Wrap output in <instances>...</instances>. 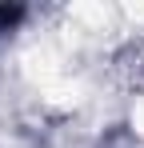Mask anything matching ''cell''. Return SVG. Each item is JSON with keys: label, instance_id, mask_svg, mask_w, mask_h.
<instances>
[{"label": "cell", "instance_id": "1", "mask_svg": "<svg viewBox=\"0 0 144 148\" xmlns=\"http://www.w3.org/2000/svg\"><path fill=\"white\" fill-rule=\"evenodd\" d=\"M24 20V4H0V32H12Z\"/></svg>", "mask_w": 144, "mask_h": 148}]
</instances>
